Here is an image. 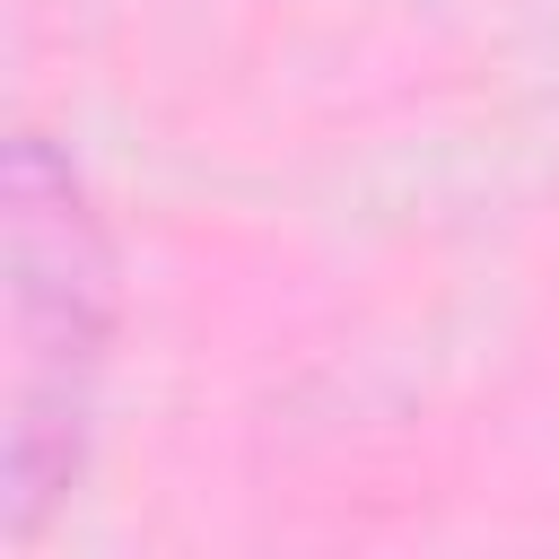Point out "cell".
Segmentation results:
<instances>
[{"label":"cell","instance_id":"1","mask_svg":"<svg viewBox=\"0 0 559 559\" xmlns=\"http://www.w3.org/2000/svg\"><path fill=\"white\" fill-rule=\"evenodd\" d=\"M0 262H9V542L79 472L96 367L114 341V253L79 175L17 131L0 175Z\"/></svg>","mask_w":559,"mask_h":559}]
</instances>
